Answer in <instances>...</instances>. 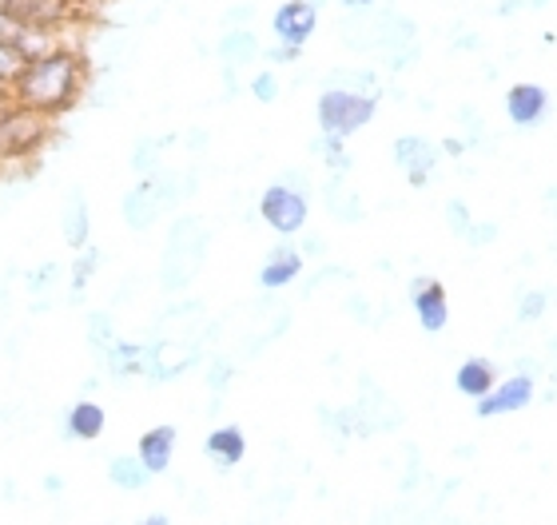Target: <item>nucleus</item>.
Instances as JSON below:
<instances>
[{
  "instance_id": "nucleus-50",
  "label": "nucleus",
  "mask_w": 557,
  "mask_h": 525,
  "mask_svg": "<svg viewBox=\"0 0 557 525\" xmlns=\"http://www.w3.org/2000/svg\"><path fill=\"white\" fill-rule=\"evenodd\" d=\"M16 16H12L9 9H0V40H12V33H16Z\"/></svg>"
},
{
  "instance_id": "nucleus-47",
  "label": "nucleus",
  "mask_w": 557,
  "mask_h": 525,
  "mask_svg": "<svg viewBox=\"0 0 557 525\" xmlns=\"http://www.w3.org/2000/svg\"><path fill=\"white\" fill-rule=\"evenodd\" d=\"M450 45L458 48V52H478V48H482V36H478V33H458Z\"/></svg>"
},
{
  "instance_id": "nucleus-28",
  "label": "nucleus",
  "mask_w": 557,
  "mask_h": 525,
  "mask_svg": "<svg viewBox=\"0 0 557 525\" xmlns=\"http://www.w3.org/2000/svg\"><path fill=\"white\" fill-rule=\"evenodd\" d=\"M168 143H175V136H144V140H136L128 167L139 179H144V175H156L163 167V148H168Z\"/></svg>"
},
{
  "instance_id": "nucleus-56",
  "label": "nucleus",
  "mask_w": 557,
  "mask_h": 525,
  "mask_svg": "<svg viewBox=\"0 0 557 525\" xmlns=\"http://www.w3.org/2000/svg\"><path fill=\"white\" fill-rule=\"evenodd\" d=\"M0 493H4L9 502H16V493H21V490H16V482H4V490H0Z\"/></svg>"
},
{
  "instance_id": "nucleus-24",
  "label": "nucleus",
  "mask_w": 557,
  "mask_h": 525,
  "mask_svg": "<svg viewBox=\"0 0 557 525\" xmlns=\"http://www.w3.org/2000/svg\"><path fill=\"white\" fill-rule=\"evenodd\" d=\"M12 45L21 48L24 60H40V57H52L57 48H64V28H45V24H16V33H12Z\"/></svg>"
},
{
  "instance_id": "nucleus-25",
  "label": "nucleus",
  "mask_w": 557,
  "mask_h": 525,
  "mask_svg": "<svg viewBox=\"0 0 557 525\" xmlns=\"http://www.w3.org/2000/svg\"><path fill=\"white\" fill-rule=\"evenodd\" d=\"M323 208L335 215L338 223H359L362 215H367V208H362L359 191H350L347 187V175H331L323 187Z\"/></svg>"
},
{
  "instance_id": "nucleus-52",
  "label": "nucleus",
  "mask_w": 557,
  "mask_h": 525,
  "mask_svg": "<svg viewBox=\"0 0 557 525\" xmlns=\"http://www.w3.org/2000/svg\"><path fill=\"white\" fill-rule=\"evenodd\" d=\"M466 148H470V140H454V136H450V140H442V152H446V155H462Z\"/></svg>"
},
{
  "instance_id": "nucleus-18",
  "label": "nucleus",
  "mask_w": 557,
  "mask_h": 525,
  "mask_svg": "<svg viewBox=\"0 0 557 525\" xmlns=\"http://www.w3.org/2000/svg\"><path fill=\"white\" fill-rule=\"evenodd\" d=\"M148 354H151V342L116 339L104 354H100V362H104L108 378L128 383V378H144V374H148Z\"/></svg>"
},
{
  "instance_id": "nucleus-32",
  "label": "nucleus",
  "mask_w": 557,
  "mask_h": 525,
  "mask_svg": "<svg viewBox=\"0 0 557 525\" xmlns=\"http://www.w3.org/2000/svg\"><path fill=\"white\" fill-rule=\"evenodd\" d=\"M24 68H28V60L21 57V48L12 45V40H0V88H4V92L21 80Z\"/></svg>"
},
{
  "instance_id": "nucleus-10",
  "label": "nucleus",
  "mask_w": 557,
  "mask_h": 525,
  "mask_svg": "<svg viewBox=\"0 0 557 525\" xmlns=\"http://www.w3.org/2000/svg\"><path fill=\"white\" fill-rule=\"evenodd\" d=\"M168 199H163L160 184H156V175H144L136 187H128L124 191V199H120V215H124V223H128L132 232H148V227H156V223L168 215Z\"/></svg>"
},
{
  "instance_id": "nucleus-33",
  "label": "nucleus",
  "mask_w": 557,
  "mask_h": 525,
  "mask_svg": "<svg viewBox=\"0 0 557 525\" xmlns=\"http://www.w3.org/2000/svg\"><path fill=\"white\" fill-rule=\"evenodd\" d=\"M549 291H522L518 295V323H542V318L549 315Z\"/></svg>"
},
{
  "instance_id": "nucleus-5",
  "label": "nucleus",
  "mask_w": 557,
  "mask_h": 525,
  "mask_svg": "<svg viewBox=\"0 0 557 525\" xmlns=\"http://www.w3.org/2000/svg\"><path fill=\"white\" fill-rule=\"evenodd\" d=\"M259 220L268 223L278 239H295V235L307 232L311 196H302V191L287 187L283 179H275V184L263 187V196H259Z\"/></svg>"
},
{
  "instance_id": "nucleus-21",
  "label": "nucleus",
  "mask_w": 557,
  "mask_h": 525,
  "mask_svg": "<svg viewBox=\"0 0 557 525\" xmlns=\"http://www.w3.org/2000/svg\"><path fill=\"white\" fill-rule=\"evenodd\" d=\"M338 40L350 52L362 57H379V9L374 12H343L338 21Z\"/></svg>"
},
{
  "instance_id": "nucleus-3",
  "label": "nucleus",
  "mask_w": 557,
  "mask_h": 525,
  "mask_svg": "<svg viewBox=\"0 0 557 525\" xmlns=\"http://www.w3.org/2000/svg\"><path fill=\"white\" fill-rule=\"evenodd\" d=\"M52 132H57V120L40 116L9 96L0 104V167L36 160L52 143Z\"/></svg>"
},
{
  "instance_id": "nucleus-41",
  "label": "nucleus",
  "mask_w": 557,
  "mask_h": 525,
  "mask_svg": "<svg viewBox=\"0 0 557 525\" xmlns=\"http://www.w3.org/2000/svg\"><path fill=\"white\" fill-rule=\"evenodd\" d=\"M251 16H256V9H251V4H235V9L223 12V28H247V24H251Z\"/></svg>"
},
{
  "instance_id": "nucleus-44",
  "label": "nucleus",
  "mask_w": 557,
  "mask_h": 525,
  "mask_svg": "<svg viewBox=\"0 0 557 525\" xmlns=\"http://www.w3.org/2000/svg\"><path fill=\"white\" fill-rule=\"evenodd\" d=\"M347 315L355 318V323H371V303H367L359 291H350L347 295Z\"/></svg>"
},
{
  "instance_id": "nucleus-14",
  "label": "nucleus",
  "mask_w": 557,
  "mask_h": 525,
  "mask_svg": "<svg viewBox=\"0 0 557 525\" xmlns=\"http://www.w3.org/2000/svg\"><path fill=\"white\" fill-rule=\"evenodd\" d=\"M84 0H0L21 24H45V28H69Z\"/></svg>"
},
{
  "instance_id": "nucleus-45",
  "label": "nucleus",
  "mask_w": 557,
  "mask_h": 525,
  "mask_svg": "<svg viewBox=\"0 0 557 525\" xmlns=\"http://www.w3.org/2000/svg\"><path fill=\"white\" fill-rule=\"evenodd\" d=\"M299 251L307 259H319V255H326V239L323 235H307L302 232V243H299Z\"/></svg>"
},
{
  "instance_id": "nucleus-46",
  "label": "nucleus",
  "mask_w": 557,
  "mask_h": 525,
  "mask_svg": "<svg viewBox=\"0 0 557 525\" xmlns=\"http://www.w3.org/2000/svg\"><path fill=\"white\" fill-rule=\"evenodd\" d=\"M530 9V0H498L494 4V16H502V21H510V16H518V12Z\"/></svg>"
},
{
  "instance_id": "nucleus-26",
  "label": "nucleus",
  "mask_w": 557,
  "mask_h": 525,
  "mask_svg": "<svg viewBox=\"0 0 557 525\" xmlns=\"http://www.w3.org/2000/svg\"><path fill=\"white\" fill-rule=\"evenodd\" d=\"M108 482L124 493H144L151 486V474H148V466L139 462V454H116L108 462Z\"/></svg>"
},
{
  "instance_id": "nucleus-15",
  "label": "nucleus",
  "mask_w": 557,
  "mask_h": 525,
  "mask_svg": "<svg viewBox=\"0 0 557 525\" xmlns=\"http://www.w3.org/2000/svg\"><path fill=\"white\" fill-rule=\"evenodd\" d=\"M175 442H180V430H175L172 422H160V426H151V430L139 434L136 454H139V462L148 466L151 478H160V474H168V470H172Z\"/></svg>"
},
{
  "instance_id": "nucleus-51",
  "label": "nucleus",
  "mask_w": 557,
  "mask_h": 525,
  "mask_svg": "<svg viewBox=\"0 0 557 525\" xmlns=\"http://www.w3.org/2000/svg\"><path fill=\"white\" fill-rule=\"evenodd\" d=\"M223 92L227 96L239 92V68H227V64H223Z\"/></svg>"
},
{
  "instance_id": "nucleus-40",
  "label": "nucleus",
  "mask_w": 557,
  "mask_h": 525,
  "mask_svg": "<svg viewBox=\"0 0 557 525\" xmlns=\"http://www.w3.org/2000/svg\"><path fill=\"white\" fill-rule=\"evenodd\" d=\"M299 57H302V48H290V45L263 48V60H268V64H275V68H283V64H299Z\"/></svg>"
},
{
  "instance_id": "nucleus-30",
  "label": "nucleus",
  "mask_w": 557,
  "mask_h": 525,
  "mask_svg": "<svg viewBox=\"0 0 557 525\" xmlns=\"http://www.w3.org/2000/svg\"><path fill=\"white\" fill-rule=\"evenodd\" d=\"M311 152L323 160L331 175H347L350 164H355V160H350V152H347V140H338V136H326V132H319V136H314Z\"/></svg>"
},
{
  "instance_id": "nucleus-39",
  "label": "nucleus",
  "mask_w": 557,
  "mask_h": 525,
  "mask_svg": "<svg viewBox=\"0 0 557 525\" xmlns=\"http://www.w3.org/2000/svg\"><path fill=\"white\" fill-rule=\"evenodd\" d=\"M57 275H60L57 263H45V267L28 271V291H36V295L52 291V283H57Z\"/></svg>"
},
{
  "instance_id": "nucleus-20",
  "label": "nucleus",
  "mask_w": 557,
  "mask_h": 525,
  "mask_svg": "<svg viewBox=\"0 0 557 525\" xmlns=\"http://www.w3.org/2000/svg\"><path fill=\"white\" fill-rule=\"evenodd\" d=\"M60 239H64L72 251L92 247V211H88V199H84L81 187H72L69 199H64V211H60Z\"/></svg>"
},
{
  "instance_id": "nucleus-49",
  "label": "nucleus",
  "mask_w": 557,
  "mask_h": 525,
  "mask_svg": "<svg viewBox=\"0 0 557 525\" xmlns=\"http://www.w3.org/2000/svg\"><path fill=\"white\" fill-rule=\"evenodd\" d=\"M338 9L343 12H374L379 9V0H338Z\"/></svg>"
},
{
  "instance_id": "nucleus-8",
  "label": "nucleus",
  "mask_w": 557,
  "mask_h": 525,
  "mask_svg": "<svg viewBox=\"0 0 557 525\" xmlns=\"http://www.w3.org/2000/svg\"><path fill=\"white\" fill-rule=\"evenodd\" d=\"M537 398V378L530 371H513L510 378H498L482 402H474L478 418H506V414H522Z\"/></svg>"
},
{
  "instance_id": "nucleus-23",
  "label": "nucleus",
  "mask_w": 557,
  "mask_h": 525,
  "mask_svg": "<svg viewBox=\"0 0 557 525\" xmlns=\"http://www.w3.org/2000/svg\"><path fill=\"white\" fill-rule=\"evenodd\" d=\"M215 57L227 64V68H247V64H256L263 57V45H259V36L251 28H223L220 45H215Z\"/></svg>"
},
{
  "instance_id": "nucleus-19",
  "label": "nucleus",
  "mask_w": 557,
  "mask_h": 525,
  "mask_svg": "<svg viewBox=\"0 0 557 525\" xmlns=\"http://www.w3.org/2000/svg\"><path fill=\"white\" fill-rule=\"evenodd\" d=\"M498 386V362L486 359V354H470V359L458 362V371H454V390L470 402H482Z\"/></svg>"
},
{
  "instance_id": "nucleus-29",
  "label": "nucleus",
  "mask_w": 557,
  "mask_h": 525,
  "mask_svg": "<svg viewBox=\"0 0 557 525\" xmlns=\"http://www.w3.org/2000/svg\"><path fill=\"white\" fill-rule=\"evenodd\" d=\"M100 263H104V251H100V247H84V251H76V259H72V283H69L72 303H81L84 295H88V283H92V275L100 271Z\"/></svg>"
},
{
  "instance_id": "nucleus-11",
  "label": "nucleus",
  "mask_w": 557,
  "mask_h": 525,
  "mask_svg": "<svg viewBox=\"0 0 557 525\" xmlns=\"http://www.w3.org/2000/svg\"><path fill=\"white\" fill-rule=\"evenodd\" d=\"M410 307H414L418 327L426 335H442L450 327V299H446L442 279H430V275L410 279Z\"/></svg>"
},
{
  "instance_id": "nucleus-58",
  "label": "nucleus",
  "mask_w": 557,
  "mask_h": 525,
  "mask_svg": "<svg viewBox=\"0 0 557 525\" xmlns=\"http://www.w3.org/2000/svg\"><path fill=\"white\" fill-rule=\"evenodd\" d=\"M4 100H9V92H4V88H0V104H4Z\"/></svg>"
},
{
  "instance_id": "nucleus-36",
  "label": "nucleus",
  "mask_w": 557,
  "mask_h": 525,
  "mask_svg": "<svg viewBox=\"0 0 557 525\" xmlns=\"http://www.w3.org/2000/svg\"><path fill=\"white\" fill-rule=\"evenodd\" d=\"M442 215H446V227H450V235H458V239H466V232L474 227V215H470V208H466L462 199H450Z\"/></svg>"
},
{
  "instance_id": "nucleus-34",
  "label": "nucleus",
  "mask_w": 557,
  "mask_h": 525,
  "mask_svg": "<svg viewBox=\"0 0 557 525\" xmlns=\"http://www.w3.org/2000/svg\"><path fill=\"white\" fill-rule=\"evenodd\" d=\"M232 378H235V362L227 359V354H211L208 359V390L211 395L220 398L223 390L232 386Z\"/></svg>"
},
{
  "instance_id": "nucleus-16",
  "label": "nucleus",
  "mask_w": 557,
  "mask_h": 525,
  "mask_svg": "<svg viewBox=\"0 0 557 525\" xmlns=\"http://www.w3.org/2000/svg\"><path fill=\"white\" fill-rule=\"evenodd\" d=\"M203 458H208L215 470L244 466V458H247V434H244V426H235V422H223V426H215V430L203 438Z\"/></svg>"
},
{
  "instance_id": "nucleus-54",
  "label": "nucleus",
  "mask_w": 557,
  "mask_h": 525,
  "mask_svg": "<svg viewBox=\"0 0 557 525\" xmlns=\"http://www.w3.org/2000/svg\"><path fill=\"white\" fill-rule=\"evenodd\" d=\"M136 525H172V517L160 514V510H156V514H144V517H139Z\"/></svg>"
},
{
  "instance_id": "nucleus-1",
  "label": "nucleus",
  "mask_w": 557,
  "mask_h": 525,
  "mask_svg": "<svg viewBox=\"0 0 557 525\" xmlns=\"http://www.w3.org/2000/svg\"><path fill=\"white\" fill-rule=\"evenodd\" d=\"M84 88H88V60L72 45H64V48H57L52 57L28 60V68H24L21 80L9 88V96L16 104L40 112V116L60 120L81 104Z\"/></svg>"
},
{
  "instance_id": "nucleus-43",
  "label": "nucleus",
  "mask_w": 557,
  "mask_h": 525,
  "mask_svg": "<svg viewBox=\"0 0 557 525\" xmlns=\"http://www.w3.org/2000/svg\"><path fill=\"white\" fill-rule=\"evenodd\" d=\"M326 279H350V271L347 267H323L319 275H311V279H307V291H302V295H314Z\"/></svg>"
},
{
  "instance_id": "nucleus-42",
  "label": "nucleus",
  "mask_w": 557,
  "mask_h": 525,
  "mask_svg": "<svg viewBox=\"0 0 557 525\" xmlns=\"http://www.w3.org/2000/svg\"><path fill=\"white\" fill-rule=\"evenodd\" d=\"M278 179H283V184H287V187H295V191H302V196H311V191H314L311 175L302 172V167H287V172L278 175Z\"/></svg>"
},
{
  "instance_id": "nucleus-22",
  "label": "nucleus",
  "mask_w": 557,
  "mask_h": 525,
  "mask_svg": "<svg viewBox=\"0 0 557 525\" xmlns=\"http://www.w3.org/2000/svg\"><path fill=\"white\" fill-rule=\"evenodd\" d=\"M418 45V21L398 9H383L379 4V57L395 52V48Z\"/></svg>"
},
{
  "instance_id": "nucleus-53",
  "label": "nucleus",
  "mask_w": 557,
  "mask_h": 525,
  "mask_svg": "<svg viewBox=\"0 0 557 525\" xmlns=\"http://www.w3.org/2000/svg\"><path fill=\"white\" fill-rule=\"evenodd\" d=\"M187 148H191V152H199V148H208V132H191V136H187Z\"/></svg>"
},
{
  "instance_id": "nucleus-31",
  "label": "nucleus",
  "mask_w": 557,
  "mask_h": 525,
  "mask_svg": "<svg viewBox=\"0 0 557 525\" xmlns=\"http://www.w3.org/2000/svg\"><path fill=\"white\" fill-rule=\"evenodd\" d=\"M84 335H88V347H92L96 354H104V350L116 342V323H112V311H92V315H88V327H84Z\"/></svg>"
},
{
  "instance_id": "nucleus-2",
  "label": "nucleus",
  "mask_w": 557,
  "mask_h": 525,
  "mask_svg": "<svg viewBox=\"0 0 557 525\" xmlns=\"http://www.w3.org/2000/svg\"><path fill=\"white\" fill-rule=\"evenodd\" d=\"M211 232L199 215H180V220L168 227V243H163V263H160V287L168 295L187 291L196 275L203 271V259H208Z\"/></svg>"
},
{
  "instance_id": "nucleus-38",
  "label": "nucleus",
  "mask_w": 557,
  "mask_h": 525,
  "mask_svg": "<svg viewBox=\"0 0 557 525\" xmlns=\"http://www.w3.org/2000/svg\"><path fill=\"white\" fill-rule=\"evenodd\" d=\"M462 243H470L474 247V251H482V247H490V243H498V223H478L474 220V227H470V232H466V239Z\"/></svg>"
},
{
  "instance_id": "nucleus-57",
  "label": "nucleus",
  "mask_w": 557,
  "mask_h": 525,
  "mask_svg": "<svg viewBox=\"0 0 557 525\" xmlns=\"http://www.w3.org/2000/svg\"><path fill=\"white\" fill-rule=\"evenodd\" d=\"M530 9H534V12H542V9H549V0H530Z\"/></svg>"
},
{
  "instance_id": "nucleus-6",
  "label": "nucleus",
  "mask_w": 557,
  "mask_h": 525,
  "mask_svg": "<svg viewBox=\"0 0 557 525\" xmlns=\"http://www.w3.org/2000/svg\"><path fill=\"white\" fill-rule=\"evenodd\" d=\"M391 155H395L398 172L407 175L410 187H426L430 179H434V172H438L442 164V143H434L430 136H418V132H407V136H398L395 143H391Z\"/></svg>"
},
{
  "instance_id": "nucleus-9",
  "label": "nucleus",
  "mask_w": 557,
  "mask_h": 525,
  "mask_svg": "<svg viewBox=\"0 0 557 525\" xmlns=\"http://www.w3.org/2000/svg\"><path fill=\"white\" fill-rule=\"evenodd\" d=\"M319 33V4L314 0H283L271 12V36L275 45L307 48V40Z\"/></svg>"
},
{
  "instance_id": "nucleus-4",
  "label": "nucleus",
  "mask_w": 557,
  "mask_h": 525,
  "mask_svg": "<svg viewBox=\"0 0 557 525\" xmlns=\"http://www.w3.org/2000/svg\"><path fill=\"white\" fill-rule=\"evenodd\" d=\"M379 104H383V96H362V92H347V88H323L319 100H314V120H319V132L338 136V140H350L355 132H362L379 116Z\"/></svg>"
},
{
  "instance_id": "nucleus-12",
  "label": "nucleus",
  "mask_w": 557,
  "mask_h": 525,
  "mask_svg": "<svg viewBox=\"0 0 557 525\" xmlns=\"http://www.w3.org/2000/svg\"><path fill=\"white\" fill-rule=\"evenodd\" d=\"M302 271H307V255L299 251V243L283 239L278 247H271L263 267H259V291H287V287H295L302 279Z\"/></svg>"
},
{
  "instance_id": "nucleus-55",
  "label": "nucleus",
  "mask_w": 557,
  "mask_h": 525,
  "mask_svg": "<svg viewBox=\"0 0 557 525\" xmlns=\"http://www.w3.org/2000/svg\"><path fill=\"white\" fill-rule=\"evenodd\" d=\"M542 203H546V211L557 220V187H546V199H542Z\"/></svg>"
},
{
  "instance_id": "nucleus-27",
  "label": "nucleus",
  "mask_w": 557,
  "mask_h": 525,
  "mask_svg": "<svg viewBox=\"0 0 557 525\" xmlns=\"http://www.w3.org/2000/svg\"><path fill=\"white\" fill-rule=\"evenodd\" d=\"M323 88H347V92H362V96H383V76H379V68H335L323 80Z\"/></svg>"
},
{
  "instance_id": "nucleus-7",
  "label": "nucleus",
  "mask_w": 557,
  "mask_h": 525,
  "mask_svg": "<svg viewBox=\"0 0 557 525\" xmlns=\"http://www.w3.org/2000/svg\"><path fill=\"white\" fill-rule=\"evenodd\" d=\"M506 120H510L518 132H530V128H542L549 120V108H554V96H549L546 84L537 80H518L506 88Z\"/></svg>"
},
{
  "instance_id": "nucleus-17",
  "label": "nucleus",
  "mask_w": 557,
  "mask_h": 525,
  "mask_svg": "<svg viewBox=\"0 0 557 525\" xmlns=\"http://www.w3.org/2000/svg\"><path fill=\"white\" fill-rule=\"evenodd\" d=\"M60 430H64V438H72V442H96V438H104V430H108V410L100 407V402H92V398H81V402H72V407L64 410Z\"/></svg>"
},
{
  "instance_id": "nucleus-13",
  "label": "nucleus",
  "mask_w": 557,
  "mask_h": 525,
  "mask_svg": "<svg viewBox=\"0 0 557 525\" xmlns=\"http://www.w3.org/2000/svg\"><path fill=\"white\" fill-rule=\"evenodd\" d=\"M199 362V342H175V339H156L148 354V383H172L180 374H187Z\"/></svg>"
},
{
  "instance_id": "nucleus-37",
  "label": "nucleus",
  "mask_w": 557,
  "mask_h": 525,
  "mask_svg": "<svg viewBox=\"0 0 557 525\" xmlns=\"http://www.w3.org/2000/svg\"><path fill=\"white\" fill-rule=\"evenodd\" d=\"M422 60V45H410V48H395V52H386L383 57V68H391L398 76V72H410Z\"/></svg>"
},
{
  "instance_id": "nucleus-48",
  "label": "nucleus",
  "mask_w": 557,
  "mask_h": 525,
  "mask_svg": "<svg viewBox=\"0 0 557 525\" xmlns=\"http://www.w3.org/2000/svg\"><path fill=\"white\" fill-rule=\"evenodd\" d=\"M40 490H45L48 498H60V493H64V478H60V474H45V482H40Z\"/></svg>"
},
{
  "instance_id": "nucleus-35",
  "label": "nucleus",
  "mask_w": 557,
  "mask_h": 525,
  "mask_svg": "<svg viewBox=\"0 0 557 525\" xmlns=\"http://www.w3.org/2000/svg\"><path fill=\"white\" fill-rule=\"evenodd\" d=\"M247 92L256 96L259 104H275L278 92H283V84H278L275 68H259L256 76H251V84H247Z\"/></svg>"
}]
</instances>
